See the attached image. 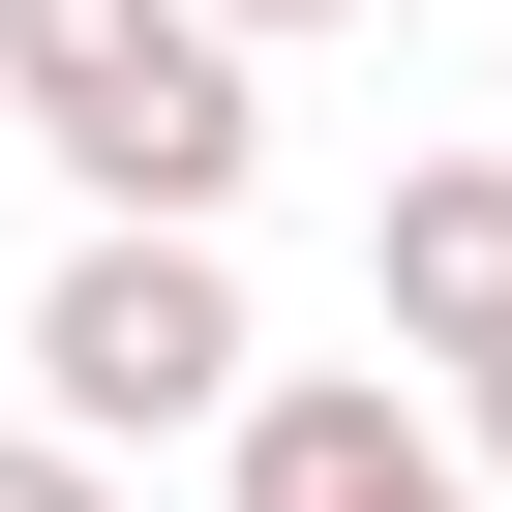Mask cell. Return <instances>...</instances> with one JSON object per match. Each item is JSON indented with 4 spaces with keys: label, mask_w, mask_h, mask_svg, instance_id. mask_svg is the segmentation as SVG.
Returning <instances> with one entry per match:
<instances>
[{
    "label": "cell",
    "mask_w": 512,
    "mask_h": 512,
    "mask_svg": "<svg viewBox=\"0 0 512 512\" xmlns=\"http://www.w3.org/2000/svg\"><path fill=\"white\" fill-rule=\"evenodd\" d=\"M0 121L61 151V211H241L272 181V31H211V0H0Z\"/></svg>",
    "instance_id": "6da1fadb"
},
{
    "label": "cell",
    "mask_w": 512,
    "mask_h": 512,
    "mask_svg": "<svg viewBox=\"0 0 512 512\" xmlns=\"http://www.w3.org/2000/svg\"><path fill=\"white\" fill-rule=\"evenodd\" d=\"M241 211H61V272H31V422L91 452H211L241 422Z\"/></svg>",
    "instance_id": "7a4b0ae2"
},
{
    "label": "cell",
    "mask_w": 512,
    "mask_h": 512,
    "mask_svg": "<svg viewBox=\"0 0 512 512\" xmlns=\"http://www.w3.org/2000/svg\"><path fill=\"white\" fill-rule=\"evenodd\" d=\"M362 332H392V362H482V332H512V121H452V151L362 181Z\"/></svg>",
    "instance_id": "3957f363"
},
{
    "label": "cell",
    "mask_w": 512,
    "mask_h": 512,
    "mask_svg": "<svg viewBox=\"0 0 512 512\" xmlns=\"http://www.w3.org/2000/svg\"><path fill=\"white\" fill-rule=\"evenodd\" d=\"M422 422H452V482L512 512V332H482V362H422Z\"/></svg>",
    "instance_id": "277c9868"
},
{
    "label": "cell",
    "mask_w": 512,
    "mask_h": 512,
    "mask_svg": "<svg viewBox=\"0 0 512 512\" xmlns=\"http://www.w3.org/2000/svg\"><path fill=\"white\" fill-rule=\"evenodd\" d=\"M0 512H121V452L91 422H0Z\"/></svg>",
    "instance_id": "5b68a950"
},
{
    "label": "cell",
    "mask_w": 512,
    "mask_h": 512,
    "mask_svg": "<svg viewBox=\"0 0 512 512\" xmlns=\"http://www.w3.org/2000/svg\"><path fill=\"white\" fill-rule=\"evenodd\" d=\"M211 31H392V0H211Z\"/></svg>",
    "instance_id": "8992f818"
},
{
    "label": "cell",
    "mask_w": 512,
    "mask_h": 512,
    "mask_svg": "<svg viewBox=\"0 0 512 512\" xmlns=\"http://www.w3.org/2000/svg\"><path fill=\"white\" fill-rule=\"evenodd\" d=\"M392 512H482V482H392Z\"/></svg>",
    "instance_id": "52a82bcc"
},
{
    "label": "cell",
    "mask_w": 512,
    "mask_h": 512,
    "mask_svg": "<svg viewBox=\"0 0 512 512\" xmlns=\"http://www.w3.org/2000/svg\"><path fill=\"white\" fill-rule=\"evenodd\" d=\"M482 121H512V91H482Z\"/></svg>",
    "instance_id": "ba28073f"
}]
</instances>
